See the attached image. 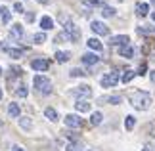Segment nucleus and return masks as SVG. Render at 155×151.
I'll return each instance as SVG.
<instances>
[{
  "label": "nucleus",
  "mask_w": 155,
  "mask_h": 151,
  "mask_svg": "<svg viewBox=\"0 0 155 151\" xmlns=\"http://www.w3.org/2000/svg\"><path fill=\"white\" fill-rule=\"evenodd\" d=\"M128 100H130V105L140 109V111H147L151 107V96L147 92H144V90H136L134 94L128 96Z\"/></svg>",
  "instance_id": "nucleus-1"
},
{
  "label": "nucleus",
  "mask_w": 155,
  "mask_h": 151,
  "mask_svg": "<svg viewBox=\"0 0 155 151\" xmlns=\"http://www.w3.org/2000/svg\"><path fill=\"white\" fill-rule=\"evenodd\" d=\"M35 88H37L38 90V94H50L52 92V80H50V78L48 77H44V75H37V77H35Z\"/></svg>",
  "instance_id": "nucleus-2"
},
{
  "label": "nucleus",
  "mask_w": 155,
  "mask_h": 151,
  "mask_svg": "<svg viewBox=\"0 0 155 151\" xmlns=\"http://www.w3.org/2000/svg\"><path fill=\"white\" fill-rule=\"evenodd\" d=\"M65 34H67V38L71 40V42H77L81 38V29L75 25V23H65V31H63Z\"/></svg>",
  "instance_id": "nucleus-3"
},
{
  "label": "nucleus",
  "mask_w": 155,
  "mask_h": 151,
  "mask_svg": "<svg viewBox=\"0 0 155 151\" xmlns=\"http://www.w3.org/2000/svg\"><path fill=\"white\" fill-rule=\"evenodd\" d=\"M117 82H119V73H107V75L102 77V80H100V84H102L104 88H113Z\"/></svg>",
  "instance_id": "nucleus-4"
},
{
  "label": "nucleus",
  "mask_w": 155,
  "mask_h": 151,
  "mask_svg": "<svg viewBox=\"0 0 155 151\" xmlns=\"http://www.w3.org/2000/svg\"><path fill=\"white\" fill-rule=\"evenodd\" d=\"M90 29H92L96 34H100V37H107V34H109V27H107L104 21H92Z\"/></svg>",
  "instance_id": "nucleus-5"
},
{
  "label": "nucleus",
  "mask_w": 155,
  "mask_h": 151,
  "mask_svg": "<svg viewBox=\"0 0 155 151\" xmlns=\"http://www.w3.org/2000/svg\"><path fill=\"white\" fill-rule=\"evenodd\" d=\"M75 96H77V100H88V98H92V88L86 86V84H82V86H77Z\"/></svg>",
  "instance_id": "nucleus-6"
},
{
  "label": "nucleus",
  "mask_w": 155,
  "mask_h": 151,
  "mask_svg": "<svg viewBox=\"0 0 155 151\" xmlns=\"http://www.w3.org/2000/svg\"><path fill=\"white\" fill-rule=\"evenodd\" d=\"M128 37H127V34H119V37H111L109 38V44L111 46H119V48H123V46H127L128 44Z\"/></svg>",
  "instance_id": "nucleus-7"
},
{
  "label": "nucleus",
  "mask_w": 155,
  "mask_h": 151,
  "mask_svg": "<svg viewBox=\"0 0 155 151\" xmlns=\"http://www.w3.org/2000/svg\"><path fill=\"white\" fill-rule=\"evenodd\" d=\"M65 124H67L69 128H79L82 124V120L79 119V115H67V117H65Z\"/></svg>",
  "instance_id": "nucleus-8"
},
{
  "label": "nucleus",
  "mask_w": 155,
  "mask_h": 151,
  "mask_svg": "<svg viewBox=\"0 0 155 151\" xmlns=\"http://www.w3.org/2000/svg\"><path fill=\"white\" fill-rule=\"evenodd\" d=\"M10 37L14 38V40H21V37H23V27L19 25V23H14V25H12V29H10Z\"/></svg>",
  "instance_id": "nucleus-9"
},
{
  "label": "nucleus",
  "mask_w": 155,
  "mask_h": 151,
  "mask_svg": "<svg viewBox=\"0 0 155 151\" xmlns=\"http://www.w3.org/2000/svg\"><path fill=\"white\" fill-rule=\"evenodd\" d=\"M75 107H77V111H81V113H88V111H90V107H92V103L88 100H77Z\"/></svg>",
  "instance_id": "nucleus-10"
},
{
  "label": "nucleus",
  "mask_w": 155,
  "mask_h": 151,
  "mask_svg": "<svg viewBox=\"0 0 155 151\" xmlns=\"http://www.w3.org/2000/svg\"><path fill=\"white\" fill-rule=\"evenodd\" d=\"M31 67L35 71H46V69H48V61H46V59H33Z\"/></svg>",
  "instance_id": "nucleus-11"
},
{
  "label": "nucleus",
  "mask_w": 155,
  "mask_h": 151,
  "mask_svg": "<svg viewBox=\"0 0 155 151\" xmlns=\"http://www.w3.org/2000/svg\"><path fill=\"white\" fill-rule=\"evenodd\" d=\"M98 61H100V57L96 56V54H84V56H82V63L84 65H94Z\"/></svg>",
  "instance_id": "nucleus-12"
},
{
  "label": "nucleus",
  "mask_w": 155,
  "mask_h": 151,
  "mask_svg": "<svg viewBox=\"0 0 155 151\" xmlns=\"http://www.w3.org/2000/svg\"><path fill=\"white\" fill-rule=\"evenodd\" d=\"M136 11H138V15H140V17L147 15V11H150V4H146V2H138V4H136Z\"/></svg>",
  "instance_id": "nucleus-13"
},
{
  "label": "nucleus",
  "mask_w": 155,
  "mask_h": 151,
  "mask_svg": "<svg viewBox=\"0 0 155 151\" xmlns=\"http://www.w3.org/2000/svg\"><path fill=\"white\" fill-rule=\"evenodd\" d=\"M0 17H2V23H4V25H8V23H10L12 15H10V10L6 8V6H0Z\"/></svg>",
  "instance_id": "nucleus-14"
},
{
  "label": "nucleus",
  "mask_w": 155,
  "mask_h": 151,
  "mask_svg": "<svg viewBox=\"0 0 155 151\" xmlns=\"http://www.w3.org/2000/svg\"><path fill=\"white\" fill-rule=\"evenodd\" d=\"M40 27H42V31H50V29L54 27V21H52V17L44 15L42 19H40Z\"/></svg>",
  "instance_id": "nucleus-15"
},
{
  "label": "nucleus",
  "mask_w": 155,
  "mask_h": 151,
  "mask_svg": "<svg viewBox=\"0 0 155 151\" xmlns=\"http://www.w3.org/2000/svg\"><path fill=\"white\" fill-rule=\"evenodd\" d=\"M44 115H46V119L54 120V123H56V120L59 119V115H58V111L54 109V107H46V109H44Z\"/></svg>",
  "instance_id": "nucleus-16"
},
{
  "label": "nucleus",
  "mask_w": 155,
  "mask_h": 151,
  "mask_svg": "<svg viewBox=\"0 0 155 151\" xmlns=\"http://www.w3.org/2000/svg\"><path fill=\"white\" fill-rule=\"evenodd\" d=\"M69 57H71L69 52H56V61L58 63H67Z\"/></svg>",
  "instance_id": "nucleus-17"
},
{
  "label": "nucleus",
  "mask_w": 155,
  "mask_h": 151,
  "mask_svg": "<svg viewBox=\"0 0 155 151\" xmlns=\"http://www.w3.org/2000/svg\"><path fill=\"white\" fill-rule=\"evenodd\" d=\"M119 52H121V56H123V57H132V56H134V48L130 46V44L123 46V48H121Z\"/></svg>",
  "instance_id": "nucleus-18"
},
{
  "label": "nucleus",
  "mask_w": 155,
  "mask_h": 151,
  "mask_svg": "<svg viewBox=\"0 0 155 151\" xmlns=\"http://www.w3.org/2000/svg\"><path fill=\"white\" fill-rule=\"evenodd\" d=\"M88 48H92V50H102L104 44L98 38H88Z\"/></svg>",
  "instance_id": "nucleus-19"
},
{
  "label": "nucleus",
  "mask_w": 155,
  "mask_h": 151,
  "mask_svg": "<svg viewBox=\"0 0 155 151\" xmlns=\"http://www.w3.org/2000/svg\"><path fill=\"white\" fill-rule=\"evenodd\" d=\"M102 119H104L102 113H98V111L92 113V115H90V124H92V126H98L100 123H102Z\"/></svg>",
  "instance_id": "nucleus-20"
},
{
  "label": "nucleus",
  "mask_w": 155,
  "mask_h": 151,
  "mask_svg": "<svg viewBox=\"0 0 155 151\" xmlns=\"http://www.w3.org/2000/svg\"><path fill=\"white\" fill-rule=\"evenodd\" d=\"M8 113L12 115V117H19V105H17V103H10L8 105Z\"/></svg>",
  "instance_id": "nucleus-21"
},
{
  "label": "nucleus",
  "mask_w": 155,
  "mask_h": 151,
  "mask_svg": "<svg viewBox=\"0 0 155 151\" xmlns=\"http://www.w3.org/2000/svg\"><path fill=\"white\" fill-rule=\"evenodd\" d=\"M102 15L104 17H113V15H115V8H111V6H104V8H102Z\"/></svg>",
  "instance_id": "nucleus-22"
},
{
  "label": "nucleus",
  "mask_w": 155,
  "mask_h": 151,
  "mask_svg": "<svg viewBox=\"0 0 155 151\" xmlns=\"http://www.w3.org/2000/svg\"><path fill=\"white\" fill-rule=\"evenodd\" d=\"M134 124H136V119L132 117V115H128L127 120H124V126H127V130H132V128H134Z\"/></svg>",
  "instance_id": "nucleus-23"
},
{
  "label": "nucleus",
  "mask_w": 155,
  "mask_h": 151,
  "mask_svg": "<svg viewBox=\"0 0 155 151\" xmlns=\"http://www.w3.org/2000/svg\"><path fill=\"white\" fill-rule=\"evenodd\" d=\"M19 126H21L23 130H31L33 128V123L29 119H19Z\"/></svg>",
  "instance_id": "nucleus-24"
},
{
  "label": "nucleus",
  "mask_w": 155,
  "mask_h": 151,
  "mask_svg": "<svg viewBox=\"0 0 155 151\" xmlns=\"http://www.w3.org/2000/svg\"><path fill=\"white\" fill-rule=\"evenodd\" d=\"M33 40H35V44H42V42H46V33H37L33 37Z\"/></svg>",
  "instance_id": "nucleus-25"
},
{
  "label": "nucleus",
  "mask_w": 155,
  "mask_h": 151,
  "mask_svg": "<svg viewBox=\"0 0 155 151\" xmlns=\"http://www.w3.org/2000/svg\"><path fill=\"white\" fill-rule=\"evenodd\" d=\"M8 54H10V57H14V59H19V57L23 56V50H15V48H10V50H8Z\"/></svg>",
  "instance_id": "nucleus-26"
},
{
  "label": "nucleus",
  "mask_w": 155,
  "mask_h": 151,
  "mask_svg": "<svg viewBox=\"0 0 155 151\" xmlns=\"http://www.w3.org/2000/svg\"><path fill=\"white\" fill-rule=\"evenodd\" d=\"M27 94H29L27 86H19V88L15 90V96H19V98H27Z\"/></svg>",
  "instance_id": "nucleus-27"
},
{
  "label": "nucleus",
  "mask_w": 155,
  "mask_h": 151,
  "mask_svg": "<svg viewBox=\"0 0 155 151\" xmlns=\"http://www.w3.org/2000/svg\"><path fill=\"white\" fill-rule=\"evenodd\" d=\"M132 77H134V71H124V75L121 77V80L123 82H130V80H132Z\"/></svg>",
  "instance_id": "nucleus-28"
},
{
  "label": "nucleus",
  "mask_w": 155,
  "mask_h": 151,
  "mask_svg": "<svg viewBox=\"0 0 155 151\" xmlns=\"http://www.w3.org/2000/svg\"><path fill=\"white\" fill-rule=\"evenodd\" d=\"M105 101H109V103L117 105V103H121V96H109V98H105Z\"/></svg>",
  "instance_id": "nucleus-29"
},
{
  "label": "nucleus",
  "mask_w": 155,
  "mask_h": 151,
  "mask_svg": "<svg viewBox=\"0 0 155 151\" xmlns=\"http://www.w3.org/2000/svg\"><path fill=\"white\" fill-rule=\"evenodd\" d=\"M84 4H88V6H104L105 0H84Z\"/></svg>",
  "instance_id": "nucleus-30"
},
{
  "label": "nucleus",
  "mask_w": 155,
  "mask_h": 151,
  "mask_svg": "<svg viewBox=\"0 0 155 151\" xmlns=\"http://www.w3.org/2000/svg\"><path fill=\"white\" fill-rule=\"evenodd\" d=\"M71 77L77 78V77H84V73H82V69H71Z\"/></svg>",
  "instance_id": "nucleus-31"
},
{
  "label": "nucleus",
  "mask_w": 155,
  "mask_h": 151,
  "mask_svg": "<svg viewBox=\"0 0 155 151\" xmlns=\"http://www.w3.org/2000/svg\"><path fill=\"white\" fill-rule=\"evenodd\" d=\"M14 10H15V11H19V14H21V11H23V6H21L19 2H15V4H14Z\"/></svg>",
  "instance_id": "nucleus-32"
},
{
  "label": "nucleus",
  "mask_w": 155,
  "mask_h": 151,
  "mask_svg": "<svg viewBox=\"0 0 155 151\" xmlns=\"http://www.w3.org/2000/svg\"><path fill=\"white\" fill-rule=\"evenodd\" d=\"M144 151H155V149H153V146H150V143H146V146H144Z\"/></svg>",
  "instance_id": "nucleus-33"
},
{
  "label": "nucleus",
  "mask_w": 155,
  "mask_h": 151,
  "mask_svg": "<svg viewBox=\"0 0 155 151\" xmlns=\"http://www.w3.org/2000/svg\"><path fill=\"white\" fill-rule=\"evenodd\" d=\"M150 80L155 84V71H150Z\"/></svg>",
  "instance_id": "nucleus-34"
},
{
  "label": "nucleus",
  "mask_w": 155,
  "mask_h": 151,
  "mask_svg": "<svg viewBox=\"0 0 155 151\" xmlns=\"http://www.w3.org/2000/svg\"><path fill=\"white\" fill-rule=\"evenodd\" d=\"M37 2H38V4H48L50 0H37Z\"/></svg>",
  "instance_id": "nucleus-35"
},
{
  "label": "nucleus",
  "mask_w": 155,
  "mask_h": 151,
  "mask_svg": "<svg viewBox=\"0 0 155 151\" xmlns=\"http://www.w3.org/2000/svg\"><path fill=\"white\" fill-rule=\"evenodd\" d=\"M14 151H25L23 147H14Z\"/></svg>",
  "instance_id": "nucleus-36"
},
{
  "label": "nucleus",
  "mask_w": 155,
  "mask_h": 151,
  "mask_svg": "<svg viewBox=\"0 0 155 151\" xmlns=\"http://www.w3.org/2000/svg\"><path fill=\"white\" fill-rule=\"evenodd\" d=\"M151 59H155V50H153V52H151Z\"/></svg>",
  "instance_id": "nucleus-37"
},
{
  "label": "nucleus",
  "mask_w": 155,
  "mask_h": 151,
  "mask_svg": "<svg viewBox=\"0 0 155 151\" xmlns=\"http://www.w3.org/2000/svg\"><path fill=\"white\" fill-rule=\"evenodd\" d=\"M69 151H75V147H73V146H69Z\"/></svg>",
  "instance_id": "nucleus-38"
},
{
  "label": "nucleus",
  "mask_w": 155,
  "mask_h": 151,
  "mask_svg": "<svg viewBox=\"0 0 155 151\" xmlns=\"http://www.w3.org/2000/svg\"><path fill=\"white\" fill-rule=\"evenodd\" d=\"M151 19H153V21H155V11H153V14H151Z\"/></svg>",
  "instance_id": "nucleus-39"
},
{
  "label": "nucleus",
  "mask_w": 155,
  "mask_h": 151,
  "mask_svg": "<svg viewBox=\"0 0 155 151\" xmlns=\"http://www.w3.org/2000/svg\"><path fill=\"white\" fill-rule=\"evenodd\" d=\"M0 100H2V90H0Z\"/></svg>",
  "instance_id": "nucleus-40"
},
{
  "label": "nucleus",
  "mask_w": 155,
  "mask_h": 151,
  "mask_svg": "<svg viewBox=\"0 0 155 151\" xmlns=\"http://www.w3.org/2000/svg\"><path fill=\"white\" fill-rule=\"evenodd\" d=\"M0 75H2V69H0Z\"/></svg>",
  "instance_id": "nucleus-41"
},
{
  "label": "nucleus",
  "mask_w": 155,
  "mask_h": 151,
  "mask_svg": "<svg viewBox=\"0 0 155 151\" xmlns=\"http://www.w3.org/2000/svg\"><path fill=\"white\" fill-rule=\"evenodd\" d=\"M151 2H153V4H155V0H151Z\"/></svg>",
  "instance_id": "nucleus-42"
}]
</instances>
